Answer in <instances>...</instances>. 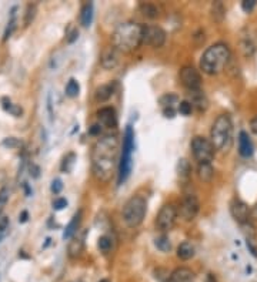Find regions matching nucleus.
<instances>
[{
    "instance_id": "f257e3e1",
    "label": "nucleus",
    "mask_w": 257,
    "mask_h": 282,
    "mask_svg": "<svg viewBox=\"0 0 257 282\" xmlns=\"http://www.w3.org/2000/svg\"><path fill=\"white\" fill-rule=\"evenodd\" d=\"M119 146L120 143L117 134H106L94 143L90 160L96 180L100 182H109L112 180L116 171Z\"/></svg>"
},
{
    "instance_id": "f03ea898",
    "label": "nucleus",
    "mask_w": 257,
    "mask_h": 282,
    "mask_svg": "<svg viewBox=\"0 0 257 282\" xmlns=\"http://www.w3.org/2000/svg\"><path fill=\"white\" fill-rule=\"evenodd\" d=\"M113 47L117 52L130 53L143 45V26L136 22L119 24L112 36Z\"/></svg>"
},
{
    "instance_id": "7ed1b4c3",
    "label": "nucleus",
    "mask_w": 257,
    "mask_h": 282,
    "mask_svg": "<svg viewBox=\"0 0 257 282\" xmlns=\"http://www.w3.org/2000/svg\"><path fill=\"white\" fill-rule=\"evenodd\" d=\"M230 60V49L226 43H216L210 46L200 58V68L203 73L214 76L222 73Z\"/></svg>"
},
{
    "instance_id": "20e7f679",
    "label": "nucleus",
    "mask_w": 257,
    "mask_h": 282,
    "mask_svg": "<svg viewBox=\"0 0 257 282\" xmlns=\"http://www.w3.org/2000/svg\"><path fill=\"white\" fill-rule=\"evenodd\" d=\"M210 141L216 150L227 153L233 146V123L227 114H220L211 125Z\"/></svg>"
},
{
    "instance_id": "39448f33",
    "label": "nucleus",
    "mask_w": 257,
    "mask_h": 282,
    "mask_svg": "<svg viewBox=\"0 0 257 282\" xmlns=\"http://www.w3.org/2000/svg\"><path fill=\"white\" fill-rule=\"evenodd\" d=\"M134 150V133L131 125L126 127L125 136H123V146H122V156L119 161V178L117 182L123 184L128 180L131 172V154Z\"/></svg>"
},
{
    "instance_id": "423d86ee",
    "label": "nucleus",
    "mask_w": 257,
    "mask_h": 282,
    "mask_svg": "<svg viewBox=\"0 0 257 282\" xmlns=\"http://www.w3.org/2000/svg\"><path fill=\"white\" fill-rule=\"evenodd\" d=\"M147 211L146 200L141 195H134L123 207V221L128 228H137L143 223Z\"/></svg>"
},
{
    "instance_id": "0eeeda50",
    "label": "nucleus",
    "mask_w": 257,
    "mask_h": 282,
    "mask_svg": "<svg viewBox=\"0 0 257 282\" xmlns=\"http://www.w3.org/2000/svg\"><path fill=\"white\" fill-rule=\"evenodd\" d=\"M192 153L194 158L199 161V164H206V163L210 164L216 154V148L209 138L196 136L192 140Z\"/></svg>"
},
{
    "instance_id": "6e6552de",
    "label": "nucleus",
    "mask_w": 257,
    "mask_h": 282,
    "mask_svg": "<svg viewBox=\"0 0 257 282\" xmlns=\"http://www.w3.org/2000/svg\"><path fill=\"white\" fill-rule=\"evenodd\" d=\"M177 210L173 204H166L160 208L157 218H156V226L160 232H169L172 231L176 226V220H177Z\"/></svg>"
},
{
    "instance_id": "1a4fd4ad",
    "label": "nucleus",
    "mask_w": 257,
    "mask_h": 282,
    "mask_svg": "<svg viewBox=\"0 0 257 282\" xmlns=\"http://www.w3.org/2000/svg\"><path fill=\"white\" fill-rule=\"evenodd\" d=\"M199 210L200 204L197 197L194 194H186L180 203V208L177 210V213L185 221H193L196 215L199 214Z\"/></svg>"
},
{
    "instance_id": "9d476101",
    "label": "nucleus",
    "mask_w": 257,
    "mask_h": 282,
    "mask_svg": "<svg viewBox=\"0 0 257 282\" xmlns=\"http://www.w3.org/2000/svg\"><path fill=\"white\" fill-rule=\"evenodd\" d=\"M166 42V32L160 26L147 24L143 26V43L150 47H162Z\"/></svg>"
},
{
    "instance_id": "9b49d317",
    "label": "nucleus",
    "mask_w": 257,
    "mask_h": 282,
    "mask_svg": "<svg viewBox=\"0 0 257 282\" xmlns=\"http://www.w3.org/2000/svg\"><path fill=\"white\" fill-rule=\"evenodd\" d=\"M180 81L189 91L200 90L201 87V76L199 70H196L192 66H185L180 70Z\"/></svg>"
},
{
    "instance_id": "f8f14e48",
    "label": "nucleus",
    "mask_w": 257,
    "mask_h": 282,
    "mask_svg": "<svg viewBox=\"0 0 257 282\" xmlns=\"http://www.w3.org/2000/svg\"><path fill=\"white\" fill-rule=\"evenodd\" d=\"M230 214L234 218V221H237L240 226L247 224L250 221V208L249 205L240 200H233L230 203Z\"/></svg>"
},
{
    "instance_id": "ddd939ff",
    "label": "nucleus",
    "mask_w": 257,
    "mask_h": 282,
    "mask_svg": "<svg viewBox=\"0 0 257 282\" xmlns=\"http://www.w3.org/2000/svg\"><path fill=\"white\" fill-rule=\"evenodd\" d=\"M97 118L102 127L106 128H116L117 114L113 107H103L97 112Z\"/></svg>"
},
{
    "instance_id": "4468645a",
    "label": "nucleus",
    "mask_w": 257,
    "mask_h": 282,
    "mask_svg": "<svg viewBox=\"0 0 257 282\" xmlns=\"http://www.w3.org/2000/svg\"><path fill=\"white\" fill-rule=\"evenodd\" d=\"M167 282H196V275L192 270L182 267L170 274Z\"/></svg>"
},
{
    "instance_id": "2eb2a0df",
    "label": "nucleus",
    "mask_w": 257,
    "mask_h": 282,
    "mask_svg": "<svg viewBox=\"0 0 257 282\" xmlns=\"http://www.w3.org/2000/svg\"><path fill=\"white\" fill-rule=\"evenodd\" d=\"M187 102L192 104L193 109H196L199 112H203L207 109V99L201 90L189 91V100Z\"/></svg>"
},
{
    "instance_id": "dca6fc26",
    "label": "nucleus",
    "mask_w": 257,
    "mask_h": 282,
    "mask_svg": "<svg viewBox=\"0 0 257 282\" xmlns=\"http://www.w3.org/2000/svg\"><path fill=\"white\" fill-rule=\"evenodd\" d=\"M253 143L246 131H240L239 134V153L242 157H252L253 156Z\"/></svg>"
},
{
    "instance_id": "f3484780",
    "label": "nucleus",
    "mask_w": 257,
    "mask_h": 282,
    "mask_svg": "<svg viewBox=\"0 0 257 282\" xmlns=\"http://www.w3.org/2000/svg\"><path fill=\"white\" fill-rule=\"evenodd\" d=\"M83 249H84V234H83V235H77V237L71 238V241L69 242V247H67L69 257H70V258H77V257H80Z\"/></svg>"
},
{
    "instance_id": "a211bd4d",
    "label": "nucleus",
    "mask_w": 257,
    "mask_h": 282,
    "mask_svg": "<svg viewBox=\"0 0 257 282\" xmlns=\"http://www.w3.org/2000/svg\"><path fill=\"white\" fill-rule=\"evenodd\" d=\"M194 254H196V248H194V245H193L192 242H189V241L182 242V244L179 245V248H177V257L183 261L192 260V258L194 257Z\"/></svg>"
},
{
    "instance_id": "6ab92c4d",
    "label": "nucleus",
    "mask_w": 257,
    "mask_h": 282,
    "mask_svg": "<svg viewBox=\"0 0 257 282\" xmlns=\"http://www.w3.org/2000/svg\"><path fill=\"white\" fill-rule=\"evenodd\" d=\"M117 50L115 47H110L105 50L103 56H102V66L105 68H115L117 66Z\"/></svg>"
},
{
    "instance_id": "aec40b11",
    "label": "nucleus",
    "mask_w": 257,
    "mask_h": 282,
    "mask_svg": "<svg viewBox=\"0 0 257 282\" xmlns=\"http://www.w3.org/2000/svg\"><path fill=\"white\" fill-rule=\"evenodd\" d=\"M80 223H82V211H77V213L74 214V217L71 218L69 226H66L64 234H63V238H64V239L73 238V235L77 232V229H79V226H80Z\"/></svg>"
},
{
    "instance_id": "412c9836",
    "label": "nucleus",
    "mask_w": 257,
    "mask_h": 282,
    "mask_svg": "<svg viewBox=\"0 0 257 282\" xmlns=\"http://www.w3.org/2000/svg\"><path fill=\"white\" fill-rule=\"evenodd\" d=\"M139 10H140L141 14H143L144 17H147V19H157V17L160 16L159 6L154 4V3H149V1H147V3H146V1L140 3Z\"/></svg>"
},
{
    "instance_id": "4be33fe9",
    "label": "nucleus",
    "mask_w": 257,
    "mask_h": 282,
    "mask_svg": "<svg viewBox=\"0 0 257 282\" xmlns=\"http://www.w3.org/2000/svg\"><path fill=\"white\" fill-rule=\"evenodd\" d=\"M177 175H179L180 181H183V182H189V180H190V177H192V166H190V163L187 161L186 158L179 160V163H177Z\"/></svg>"
},
{
    "instance_id": "5701e85b",
    "label": "nucleus",
    "mask_w": 257,
    "mask_h": 282,
    "mask_svg": "<svg viewBox=\"0 0 257 282\" xmlns=\"http://www.w3.org/2000/svg\"><path fill=\"white\" fill-rule=\"evenodd\" d=\"M115 93V84L113 83H109V84H103L100 86L97 90H96V100L100 103L107 102Z\"/></svg>"
},
{
    "instance_id": "b1692460",
    "label": "nucleus",
    "mask_w": 257,
    "mask_h": 282,
    "mask_svg": "<svg viewBox=\"0 0 257 282\" xmlns=\"http://www.w3.org/2000/svg\"><path fill=\"white\" fill-rule=\"evenodd\" d=\"M197 174H199V178L203 181V182H210V181L213 180V175H214V169H213L211 164H209V163L199 164Z\"/></svg>"
},
{
    "instance_id": "393cba45",
    "label": "nucleus",
    "mask_w": 257,
    "mask_h": 282,
    "mask_svg": "<svg viewBox=\"0 0 257 282\" xmlns=\"http://www.w3.org/2000/svg\"><path fill=\"white\" fill-rule=\"evenodd\" d=\"M93 20V4L92 3H86L82 7V13H80V22L84 27L90 26Z\"/></svg>"
},
{
    "instance_id": "a878e982",
    "label": "nucleus",
    "mask_w": 257,
    "mask_h": 282,
    "mask_svg": "<svg viewBox=\"0 0 257 282\" xmlns=\"http://www.w3.org/2000/svg\"><path fill=\"white\" fill-rule=\"evenodd\" d=\"M176 104H179V97L175 96V94H164L163 97H160V106H162L163 110H166V109L176 110Z\"/></svg>"
},
{
    "instance_id": "bb28decb",
    "label": "nucleus",
    "mask_w": 257,
    "mask_h": 282,
    "mask_svg": "<svg viewBox=\"0 0 257 282\" xmlns=\"http://www.w3.org/2000/svg\"><path fill=\"white\" fill-rule=\"evenodd\" d=\"M224 14H226V9L223 6L222 1H214L213 6H211V16L216 22H222L224 19Z\"/></svg>"
},
{
    "instance_id": "cd10ccee",
    "label": "nucleus",
    "mask_w": 257,
    "mask_h": 282,
    "mask_svg": "<svg viewBox=\"0 0 257 282\" xmlns=\"http://www.w3.org/2000/svg\"><path fill=\"white\" fill-rule=\"evenodd\" d=\"M97 248L100 249L103 254L110 252L112 248H113V239L109 237V235H103V237H100L99 238V241H97Z\"/></svg>"
},
{
    "instance_id": "c85d7f7f",
    "label": "nucleus",
    "mask_w": 257,
    "mask_h": 282,
    "mask_svg": "<svg viewBox=\"0 0 257 282\" xmlns=\"http://www.w3.org/2000/svg\"><path fill=\"white\" fill-rule=\"evenodd\" d=\"M154 245L157 247V249H160L162 252H169V251L172 249V242H170L169 237H166L164 234L163 235H160V237L156 238Z\"/></svg>"
},
{
    "instance_id": "c756f323",
    "label": "nucleus",
    "mask_w": 257,
    "mask_h": 282,
    "mask_svg": "<svg viewBox=\"0 0 257 282\" xmlns=\"http://www.w3.org/2000/svg\"><path fill=\"white\" fill-rule=\"evenodd\" d=\"M74 160H76V156L73 153H69L66 157L63 158V161H62V166H60L62 171L63 172H70L73 166H74Z\"/></svg>"
},
{
    "instance_id": "7c9ffc66",
    "label": "nucleus",
    "mask_w": 257,
    "mask_h": 282,
    "mask_svg": "<svg viewBox=\"0 0 257 282\" xmlns=\"http://www.w3.org/2000/svg\"><path fill=\"white\" fill-rule=\"evenodd\" d=\"M79 91H80L79 83L74 79L69 80V83H67V86H66V94H67L69 97H77V96H79Z\"/></svg>"
},
{
    "instance_id": "2f4dec72",
    "label": "nucleus",
    "mask_w": 257,
    "mask_h": 282,
    "mask_svg": "<svg viewBox=\"0 0 257 282\" xmlns=\"http://www.w3.org/2000/svg\"><path fill=\"white\" fill-rule=\"evenodd\" d=\"M177 112L182 114V115H190L192 112H193V107H192V104L187 102H180L179 103V106H177Z\"/></svg>"
},
{
    "instance_id": "473e14b6",
    "label": "nucleus",
    "mask_w": 257,
    "mask_h": 282,
    "mask_svg": "<svg viewBox=\"0 0 257 282\" xmlns=\"http://www.w3.org/2000/svg\"><path fill=\"white\" fill-rule=\"evenodd\" d=\"M3 107H4V110H6V112L12 113L14 117H20V115H22V109H20L19 106H14V104H12L10 102L7 103V104H3Z\"/></svg>"
},
{
    "instance_id": "72a5a7b5",
    "label": "nucleus",
    "mask_w": 257,
    "mask_h": 282,
    "mask_svg": "<svg viewBox=\"0 0 257 282\" xmlns=\"http://www.w3.org/2000/svg\"><path fill=\"white\" fill-rule=\"evenodd\" d=\"M35 14H36V6L35 4H29V6H27V10H26V19H24V23L29 24V23L35 19Z\"/></svg>"
},
{
    "instance_id": "f704fd0d",
    "label": "nucleus",
    "mask_w": 257,
    "mask_h": 282,
    "mask_svg": "<svg viewBox=\"0 0 257 282\" xmlns=\"http://www.w3.org/2000/svg\"><path fill=\"white\" fill-rule=\"evenodd\" d=\"M7 200H9V190L7 188H1L0 190V215H1L3 207L6 205Z\"/></svg>"
},
{
    "instance_id": "c9c22d12",
    "label": "nucleus",
    "mask_w": 257,
    "mask_h": 282,
    "mask_svg": "<svg viewBox=\"0 0 257 282\" xmlns=\"http://www.w3.org/2000/svg\"><path fill=\"white\" fill-rule=\"evenodd\" d=\"M256 4H257L256 0H245V1L242 3V9H243L246 13H250V11L256 7Z\"/></svg>"
},
{
    "instance_id": "e433bc0d",
    "label": "nucleus",
    "mask_w": 257,
    "mask_h": 282,
    "mask_svg": "<svg viewBox=\"0 0 257 282\" xmlns=\"http://www.w3.org/2000/svg\"><path fill=\"white\" fill-rule=\"evenodd\" d=\"M66 205H67V201H66L64 198H56V200L53 201V208H55V210H63Z\"/></svg>"
},
{
    "instance_id": "4c0bfd02",
    "label": "nucleus",
    "mask_w": 257,
    "mask_h": 282,
    "mask_svg": "<svg viewBox=\"0 0 257 282\" xmlns=\"http://www.w3.org/2000/svg\"><path fill=\"white\" fill-rule=\"evenodd\" d=\"M62 188H63V184H62V181L60 180H55L52 182V192L59 194V192L62 191Z\"/></svg>"
},
{
    "instance_id": "58836bf2",
    "label": "nucleus",
    "mask_w": 257,
    "mask_h": 282,
    "mask_svg": "<svg viewBox=\"0 0 257 282\" xmlns=\"http://www.w3.org/2000/svg\"><path fill=\"white\" fill-rule=\"evenodd\" d=\"M7 226H9V218L6 215H0V231L7 229Z\"/></svg>"
},
{
    "instance_id": "ea45409f",
    "label": "nucleus",
    "mask_w": 257,
    "mask_h": 282,
    "mask_svg": "<svg viewBox=\"0 0 257 282\" xmlns=\"http://www.w3.org/2000/svg\"><path fill=\"white\" fill-rule=\"evenodd\" d=\"M77 37H79V32H77V30H73L70 33V36L67 37V42H69V43H73Z\"/></svg>"
},
{
    "instance_id": "a19ab883",
    "label": "nucleus",
    "mask_w": 257,
    "mask_h": 282,
    "mask_svg": "<svg viewBox=\"0 0 257 282\" xmlns=\"http://www.w3.org/2000/svg\"><path fill=\"white\" fill-rule=\"evenodd\" d=\"M250 128H252V131L255 133L257 136V115L252 120V123H250Z\"/></svg>"
},
{
    "instance_id": "79ce46f5",
    "label": "nucleus",
    "mask_w": 257,
    "mask_h": 282,
    "mask_svg": "<svg viewBox=\"0 0 257 282\" xmlns=\"http://www.w3.org/2000/svg\"><path fill=\"white\" fill-rule=\"evenodd\" d=\"M100 282H110V281H109V280H102Z\"/></svg>"
}]
</instances>
